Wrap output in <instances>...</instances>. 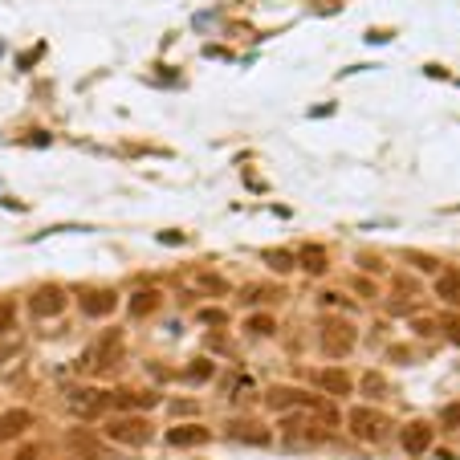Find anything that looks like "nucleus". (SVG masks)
<instances>
[{"mask_svg": "<svg viewBox=\"0 0 460 460\" xmlns=\"http://www.w3.org/2000/svg\"><path fill=\"white\" fill-rule=\"evenodd\" d=\"M318 383H322V391H330V395H350V375L338 371V367H334V371H322Z\"/></svg>", "mask_w": 460, "mask_h": 460, "instance_id": "15", "label": "nucleus"}, {"mask_svg": "<svg viewBox=\"0 0 460 460\" xmlns=\"http://www.w3.org/2000/svg\"><path fill=\"white\" fill-rule=\"evenodd\" d=\"M78 306H82L86 318H102V314L115 310V294H110V289H86Z\"/></svg>", "mask_w": 460, "mask_h": 460, "instance_id": "9", "label": "nucleus"}, {"mask_svg": "<svg viewBox=\"0 0 460 460\" xmlns=\"http://www.w3.org/2000/svg\"><path fill=\"white\" fill-rule=\"evenodd\" d=\"M17 460H41V456H37V448H21Z\"/></svg>", "mask_w": 460, "mask_h": 460, "instance_id": "29", "label": "nucleus"}, {"mask_svg": "<svg viewBox=\"0 0 460 460\" xmlns=\"http://www.w3.org/2000/svg\"><path fill=\"white\" fill-rule=\"evenodd\" d=\"M440 420H444L448 427H460V403H448V408L440 411Z\"/></svg>", "mask_w": 460, "mask_h": 460, "instance_id": "24", "label": "nucleus"}, {"mask_svg": "<svg viewBox=\"0 0 460 460\" xmlns=\"http://www.w3.org/2000/svg\"><path fill=\"white\" fill-rule=\"evenodd\" d=\"M106 436L115 444H131V448H139V444L151 440V424L143 420V415H122V420H110L106 424Z\"/></svg>", "mask_w": 460, "mask_h": 460, "instance_id": "2", "label": "nucleus"}, {"mask_svg": "<svg viewBox=\"0 0 460 460\" xmlns=\"http://www.w3.org/2000/svg\"><path fill=\"white\" fill-rule=\"evenodd\" d=\"M183 375L192 379V383H208V379H212V362H208V359H196L188 371H183Z\"/></svg>", "mask_w": 460, "mask_h": 460, "instance_id": "20", "label": "nucleus"}, {"mask_svg": "<svg viewBox=\"0 0 460 460\" xmlns=\"http://www.w3.org/2000/svg\"><path fill=\"white\" fill-rule=\"evenodd\" d=\"M383 387H387V383H383V375H375V371H371V375H362V391L383 395Z\"/></svg>", "mask_w": 460, "mask_h": 460, "instance_id": "23", "label": "nucleus"}, {"mask_svg": "<svg viewBox=\"0 0 460 460\" xmlns=\"http://www.w3.org/2000/svg\"><path fill=\"white\" fill-rule=\"evenodd\" d=\"M355 338H359V334H355V326H350V322H338V318H334V322H326V326H322V350H326L330 359L350 355V350H355Z\"/></svg>", "mask_w": 460, "mask_h": 460, "instance_id": "3", "label": "nucleus"}, {"mask_svg": "<svg viewBox=\"0 0 460 460\" xmlns=\"http://www.w3.org/2000/svg\"><path fill=\"white\" fill-rule=\"evenodd\" d=\"M8 326H13V310L4 306V310H0V330H8Z\"/></svg>", "mask_w": 460, "mask_h": 460, "instance_id": "28", "label": "nucleus"}, {"mask_svg": "<svg viewBox=\"0 0 460 460\" xmlns=\"http://www.w3.org/2000/svg\"><path fill=\"white\" fill-rule=\"evenodd\" d=\"M248 334H273V322L269 318H248Z\"/></svg>", "mask_w": 460, "mask_h": 460, "instance_id": "25", "label": "nucleus"}, {"mask_svg": "<svg viewBox=\"0 0 460 460\" xmlns=\"http://www.w3.org/2000/svg\"><path fill=\"white\" fill-rule=\"evenodd\" d=\"M297 265L310 269V273H322V269H326V248L322 245H301L297 248Z\"/></svg>", "mask_w": 460, "mask_h": 460, "instance_id": "14", "label": "nucleus"}, {"mask_svg": "<svg viewBox=\"0 0 460 460\" xmlns=\"http://www.w3.org/2000/svg\"><path fill=\"white\" fill-rule=\"evenodd\" d=\"M17 350H21V343H8V346H0V362H4V359H13Z\"/></svg>", "mask_w": 460, "mask_h": 460, "instance_id": "27", "label": "nucleus"}, {"mask_svg": "<svg viewBox=\"0 0 460 460\" xmlns=\"http://www.w3.org/2000/svg\"><path fill=\"white\" fill-rule=\"evenodd\" d=\"M29 310H33V318H57V314L66 310V294L57 285H45V289H37L29 297Z\"/></svg>", "mask_w": 460, "mask_h": 460, "instance_id": "5", "label": "nucleus"}, {"mask_svg": "<svg viewBox=\"0 0 460 460\" xmlns=\"http://www.w3.org/2000/svg\"><path fill=\"white\" fill-rule=\"evenodd\" d=\"M118 362H122V334L110 330V334L102 338V346H98V367L102 371H110V367H118Z\"/></svg>", "mask_w": 460, "mask_h": 460, "instance_id": "12", "label": "nucleus"}, {"mask_svg": "<svg viewBox=\"0 0 460 460\" xmlns=\"http://www.w3.org/2000/svg\"><path fill=\"white\" fill-rule=\"evenodd\" d=\"M25 427H33V411L25 408H13L0 415V440H17V436H25Z\"/></svg>", "mask_w": 460, "mask_h": 460, "instance_id": "8", "label": "nucleus"}, {"mask_svg": "<svg viewBox=\"0 0 460 460\" xmlns=\"http://www.w3.org/2000/svg\"><path fill=\"white\" fill-rule=\"evenodd\" d=\"M66 444H69V452H78L82 460H98V456H102L98 440H94L90 432H82V427H74V432L66 436Z\"/></svg>", "mask_w": 460, "mask_h": 460, "instance_id": "11", "label": "nucleus"}, {"mask_svg": "<svg viewBox=\"0 0 460 460\" xmlns=\"http://www.w3.org/2000/svg\"><path fill=\"white\" fill-rule=\"evenodd\" d=\"M436 297L448 301V306H456L460 301V273H440L436 277Z\"/></svg>", "mask_w": 460, "mask_h": 460, "instance_id": "17", "label": "nucleus"}, {"mask_svg": "<svg viewBox=\"0 0 460 460\" xmlns=\"http://www.w3.org/2000/svg\"><path fill=\"white\" fill-rule=\"evenodd\" d=\"M204 440H208V427H200V424L167 427V444L171 448H192V444H204Z\"/></svg>", "mask_w": 460, "mask_h": 460, "instance_id": "10", "label": "nucleus"}, {"mask_svg": "<svg viewBox=\"0 0 460 460\" xmlns=\"http://www.w3.org/2000/svg\"><path fill=\"white\" fill-rule=\"evenodd\" d=\"M200 289H208V294H224V289H229V281L216 277V273H200Z\"/></svg>", "mask_w": 460, "mask_h": 460, "instance_id": "21", "label": "nucleus"}, {"mask_svg": "<svg viewBox=\"0 0 460 460\" xmlns=\"http://www.w3.org/2000/svg\"><path fill=\"white\" fill-rule=\"evenodd\" d=\"M110 399L122 403V408H151V403H155V395H134V391H115Z\"/></svg>", "mask_w": 460, "mask_h": 460, "instance_id": "19", "label": "nucleus"}, {"mask_svg": "<svg viewBox=\"0 0 460 460\" xmlns=\"http://www.w3.org/2000/svg\"><path fill=\"white\" fill-rule=\"evenodd\" d=\"M399 444H403V452H411V456H424L427 448H432V427L424 420H415V424H408L399 432Z\"/></svg>", "mask_w": 460, "mask_h": 460, "instance_id": "6", "label": "nucleus"}, {"mask_svg": "<svg viewBox=\"0 0 460 460\" xmlns=\"http://www.w3.org/2000/svg\"><path fill=\"white\" fill-rule=\"evenodd\" d=\"M155 306H159V294H155V289H143V294L131 297V314H134V318H147Z\"/></svg>", "mask_w": 460, "mask_h": 460, "instance_id": "18", "label": "nucleus"}, {"mask_svg": "<svg viewBox=\"0 0 460 460\" xmlns=\"http://www.w3.org/2000/svg\"><path fill=\"white\" fill-rule=\"evenodd\" d=\"M408 261H415V269H427V273L436 269V261L432 257H420V253H408Z\"/></svg>", "mask_w": 460, "mask_h": 460, "instance_id": "26", "label": "nucleus"}, {"mask_svg": "<svg viewBox=\"0 0 460 460\" xmlns=\"http://www.w3.org/2000/svg\"><path fill=\"white\" fill-rule=\"evenodd\" d=\"M265 265L273 273H289V269H297V253H289V248H265Z\"/></svg>", "mask_w": 460, "mask_h": 460, "instance_id": "16", "label": "nucleus"}, {"mask_svg": "<svg viewBox=\"0 0 460 460\" xmlns=\"http://www.w3.org/2000/svg\"><path fill=\"white\" fill-rule=\"evenodd\" d=\"M200 322H204V326H224L229 314H224V310H200Z\"/></svg>", "mask_w": 460, "mask_h": 460, "instance_id": "22", "label": "nucleus"}, {"mask_svg": "<svg viewBox=\"0 0 460 460\" xmlns=\"http://www.w3.org/2000/svg\"><path fill=\"white\" fill-rule=\"evenodd\" d=\"M346 427H350V436L362 440V444H383L391 436V420L375 408H355L346 415Z\"/></svg>", "mask_w": 460, "mask_h": 460, "instance_id": "1", "label": "nucleus"}, {"mask_svg": "<svg viewBox=\"0 0 460 460\" xmlns=\"http://www.w3.org/2000/svg\"><path fill=\"white\" fill-rule=\"evenodd\" d=\"M448 330H452V334H448V338H452V343L460 346V322H452V326H448Z\"/></svg>", "mask_w": 460, "mask_h": 460, "instance_id": "30", "label": "nucleus"}, {"mask_svg": "<svg viewBox=\"0 0 460 460\" xmlns=\"http://www.w3.org/2000/svg\"><path fill=\"white\" fill-rule=\"evenodd\" d=\"M265 403L273 411H285V408H294V403H301V408H318V399L306 391H297V387H273V391L265 395Z\"/></svg>", "mask_w": 460, "mask_h": 460, "instance_id": "7", "label": "nucleus"}, {"mask_svg": "<svg viewBox=\"0 0 460 460\" xmlns=\"http://www.w3.org/2000/svg\"><path fill=\"white\" fill-rule=\"evenodd\" d=\"M106 399H110L106 391H90V387H69V395H66L69 411H74V415H82V420L98 415V411L106 408Z\"/></svg>", "mask_w": 460, "mask_h": 460, "instance_id": "4", "label": "nucleus"}, {"mask_svg": "<svg viewBox=\"0 0 460 460\" xmlns=\"http://www.w3.org/2000/svg\"><path fill=\"white\" fill-rule=\"evenodd\" d=\"M229 440H245V444H269V432H265L261 424H248V420H241V424L229 427Z\"/></svg>", "mask_w": 460, "mask_h": 460, "instance_id": "13", "label": "nucleus"}]
</instances>
